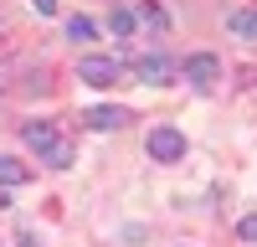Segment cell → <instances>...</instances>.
<instances>
[{
  "instance_id": "obj_14",
  "label": "cell",
  "mask_w": 257,
  "mask_h": 247,
  "mask_svg": "<svg viewBox=\"0 0 257 247\" xmlns=\"http://www.w3.org/2000/svg\"><path fill=\"white\" fill-rule=\"evenodd\" d=\"M144 21H149V26H155V31H165V26H170V16H165L160 6H144Z\"/></svg>"
},
{
  "instance_id": "obj_2",
  "label": "cell",
  "mask_w": 257,
  "mask_h": 247,
  "mask_svg": "<svg viewBox=\"0 0 257 247\" xmlns=\"http://www.w3.org/2000/svg\"><path fill=\"white\" fill-rule=\"evenodd\" d=\"M134 77L144 82V88H165V82L175 77V62H170L165 52H149V57H139V62H134Z\"/></svg>"
},
{
  "instance_id": "obj_4",
  "label": "cell",
  "mask_w": 257,
  "mask_h": 247,
  "mask_svg": "<svg viewBox=\"0 0 257 247\" xmlns=\"http://www.w3.org/2000/svg\"><path fill=\"white\" fill-rule=\"evenodd\" d=\"M149 155H155L160 165L180 160V155H185V134H180V129H170V124H160V129L149 134Z\"/></svg>"
},
{
  "instance_id": "obj_12",
  "label": "cell",
  "mask_w": 257,
  "mask_h": 247,
  "mask_svg": "<svg viewBox=\"0 0 257 247\" xmlns=\"http://www.w3.org/2000/svg\"><path fill=\"white\" fill-rule=\"evenodd\" d=\"M16 72H21V57H0V88H11Z\"/></svg>"
},
{
  "instance_id": "obj_1",
  "label": "cell",
  "mask_w": 257,
  "mask_h": 247,
  "mask_svg": "<svg viewBox=\"0 0 257 247\" xmlns=\"http://www.w3.org/2000/svg\"><path fill=\"white\" fill-rule=\"evenodd\" d=\"M77 82H88V88H113L118 82V62L113 57H82L77 62Z\"/></svg>"
},
{
  "instance_id": "obj_10",
  "label": "cell",
  "mask_w": 257,
  "mask_h": 247,
  "mask_svg": "<svg viewBox=\"0 0 257 247\" xmlns=\"http://www.w3.org/2000/svg\"><path fill=\"white\" fill-rule=\"evenodd\" d=\"M21 180H26V165L11 160V155H0V185H21Z\"/></svg>"
},
{
  "instance_id": "obj_6",
  "label": "cell",
  "mask_w": 257,
  "mask_h": 247,
  "mask_svg": "<svg viewBox=\"0 0 257 247\" xmlns=\"http://www.w3.org/2000/svg\"><path fill=\"white\" fill-rule=\"evenodd\" d=\"M21 139H26V144H31L36 155H47V150H52V144H57L62 134H57V124H47V118H36V124H26V129H21Z\"/></svg>"
},
{
  "instance_id": "obj_16",
  "label": "cell",
  "mask_w": 257,
  "mask_h": 247,
  "mask_svg": "<svg viewBox=\"0 0 257 247\" xmlns=\"http://www.w3.org/2000/svg\"><path fill=\"white\" fill-rule=\"evenodd\" d=\"M16 247H36V232H21V237H16Z\"/></svg>"
},
{
  "instance_id": "obj_11",
  "label": "cell",
  "mask_w": 257,
  "mask_h": 247,
  "mask_svg": "<svg viewBox=\"0 0 257 247\" xmlns=\"http://www.w3.org/2000/svg\"><path fill=\"white\" fill-rule=\"evenodd\" d=\"M67 36H72V41H93V36H98V21L72 16V21H67Z\"/></svg>"
},
{
  "instance_id": "obj_15",
  "label": "cell",
  "mask_w": 257,
  "mask_h": 247,
  "mask_svg": "<svg viewBox=\"0 0 257 247\" xmlns=\"http://www.w3.org/2000/svg\"><path fill=\"white\" fill-rule=\"evenodd\" d=\"M31 11L36 16H57V0H31Z\"/></svg>"
},
{
  "instance_id": "obj_5",
  "label": "cell",
  "mask_w": 257,
  "mask_h": 247,
  "mask_svg": "<svg viewBox=\"0 0 257 247\" xmlns=\"http://www.w3.org/2000/svg\"><path fill=\"white\" fill-rule=\"evenodd\" d=\"M82 124H88V129H98V134H108V129H118V124H128V113L113 108V103H98V108L82 113Z\"/></svg>"
},
{
  "instance_id": "obj_8",
  "label": "cell",
  "mask_w": 257,
  "mask_h": 247,
  "mask_svg": "<svg viewBox=\"0 0 257 247\" xmlns=\"http://www.w3.org/2000/svg\"><path fill=\"white\" fill-rule=\"evenodd\" d=\"M134 26H139V16L128 11V6H118V11L108 16V31H113V36H134Z\"/></svg>"
},
{
  "instance_id": "obj_7",
  "label": "cell",
  "mask_w": 257,
  "mask_h": 247,
  "mask_svg": "<svg viewBox=\"0 0 257 247\" xmlns=\"http://www.w3.org/2000/svg\"><path fill=\"white\" fill-rule=\"evenodd\" d=\"M41 165H47V170H72V144L67 139H57L47 155H41Z\"/></svg>"
},
{
  "instance_id": "obj_9",
  "label": "cell",
  "mask_w": 257,
  "mask_h": 247,
  "mask_svg": "<svg viewBox=\"0 0 257 247\" xmlns=\"http://www.w3.org/2000/svg\"><path fill=\"white\" fill-rule=\"evenodd\" d=\"M226 26L237 31V36L252 41V36H257V11H231V16H226Z\"/></svg>"
},
{
  "instance_id": "obj_13",
  "label": "cell",
  "mask_w": 257,
  "mask_h": 247,
  "mask_svg": "<svg viewBox=\"0 0 257 247\" xmlns=\"http://www.w3.org/2000/svg\"><path fill=\"white\" fill-rule=\"evenodd\" d=\"M237 237H242V242H257V211H252V216H242V221H237Z\"/></svg>"
},
{
  "instance_id": "obj_3",
  "label": "cell",
  "mask_w": 257,
  "mask_h": 247,
  "mask_svg": "<svg viewBox=\"0 0 257 247\" xmlns=\"http://www.w3.org/2000/svg\"><path fill=\"white\" fill-rule=\"evenodd\" d=\"M180 72H185L190 88H211V82L221 77V62L211 57V52H196V57H185V62H180Z\"/></svg>"
}]
</instances>
